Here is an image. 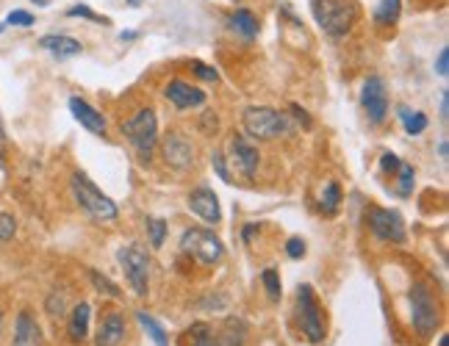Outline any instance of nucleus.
I'll use <instances>...</instances> for the list:
<instances>
[{"label":"nucleus","instance_id":"41","mask_svg":"<svg viewBox=\"0 0 449 346\" xmlns=\"http://www.w3.org/2000/svg\"><path fill=\"white\" fill-rule=\"evenodd\" d=\"M0 330H3V313H0Z\"/></svg>","mask_w":449,"mask_h":346},{"label":"nucleus","instance_id":"4","mask_svg":"<svg viewBox=\"0 0 449 346\" xmlns=\"http://www.w3.org/2000/svg\"><path fill=\"white\" fill-rule=\"evenodd\" d=\"M180 250L189 252V255H194V258H197L200 264H206V266H214L217 261H222L224 255L222 241H220L211 230H203V227L186 230V233L180 236Z\"/></svg>","mask_w":449,"mask_h":346},{"label":"nucleus","instance_id":"40","mask_svg":"<svg viewBox=\"0 0 449 346\" xmlns=\"http://www.w3.org/2000/svg\"><path fill=\"white\" fill-rule=\"evenodd\" d=\"M439 346H449V338H447V336H444V338H441V344H439Z\"/></svg>","mask_w":449,"mask_h":346},{"label":"nucleus","instance_id":"13","mask_svg":"<svg viewBox=\"0 0 449 346\" xmlns=\"http://www.w3.org/2000/svg\"><path fill=\"white\" fill-rule=\"evenodd\" d=\"M164 97H166L175 108H180V111L206 103L203 89H197V86H192V83H186V80H169L166 89H164Z\"/></svg>","mask_w":449,"mask_h":346},{"label":"nucleus","instance_id":"6","mask_svg":"<svg viewBox=\"0 0 449 346\" xmlns=\"http://www.w3.org/2000/svg\"><path fill=\"white\" fill-rule=\"evenodd\" d=\"M122 134L131 138V144L139 150L142 158L152 155V147H155V138H158V120H155V111L152 108H142L134 120H128L122 125Z\"/></svg>","mask_w":449,"mask_h":346},{"label":"nucleus","instance_id":"20","mask_svg":"<svg viewBox=\"0 0 449 346\" xmlns=\"http://www.w3.org/2000/svg\"><path fill=\"white\" fill-rule=\"evenodd\" d=\"M230 22H233V31H236V34H241L244 39H255V34H258V20H255V14H252L250 8H238Z\"/></svg>","mask_w":449,"mask_h":346},{"label":"nucleus","instance_id":"7","mask_svg":"<svg viewBox=\"0 0 449 346\" xmlns=\"http://www.w3.org/2000/svg\"><path fill=\"white\" fill-rule=\"evenodd\" d=\"M120 264H122V272L128 277L134 294H136V296H145V294H148V277H150L148 252H145L139 244H128L125 250H120Z\"/></svg>","mask_w":449,"mask_h":346},{"label":"nucleus","instance_id":"15","mask_svg":"<svg viewBox=\"0 0 449 346\" xmlns=\"http://www.w3.org/2000/svg\"><path fill=\"white\" fill-rule=\"evenodd\" d=\"M70 111H73V117L89 131V134H97V136H103L106 134V117L97 111V108H92L86 100H80V97H70Z\"/></svg>","mask_w":449,"mask_h":346},{"label":"nucleus","instance_id":"3","mask_svg":"<svg viewBox=\"0 0 449 346\" xmlns=\"http://www.w3.org/2000/svg\"><path fill=\"white\" fill-rule=\"evenodd\" d=\"M73 194L75 200H78V206L83 208L89 216H94V219H100V222H114L117 219V206H114V200H108L86 175H80V172H75L73 175Z\"/></svg>","mask_w":449,"mask_h":346},{"label":"nucleus","instance_id":"24","mask_svg":"<svg viewBox=\"0 0 449 346\" xmlns=\"http://www.w3.org/2000/svg\"><path fill=\"white\" fill-rule=\"evenodd\" d=\"M341 206V186L338 183H327L322 192V210L325 213H336Z\"/></svg>","mask_w":449,"mask_h":346},{"label":"nucleus","instance_id":"5","mask_svg":"<svg viewBox=\"0 0 449 346\" xmlns=\"http://www.w3.org/2000/svg\"><path fill=\"white\" fill-rule=\"evenodd\" d=\"M411 319H413V327L422 333V336H430L436 333L439 327V302L436 296L430 294V288L425 282H416L411 288Z\"/></svg>","mask_w":449,"mask_h":346},{"label":"nucleus","instance_id":"31","mask_svg":"<svg viewBox=\"0 0 449 346\" xmlns=\"http://www.w3.org/2000/svg\"><path fill=\"white\" fill-rule=\"evenodd\" d=\"M264 285H266V291H269V299H280V277L275 269H266L264 272Z\"/></svg>","mask_w":449,"mask_h":346},{"label":"nucleus","instance_id":"34","mask_svg":"<svg viewBox=\"0 0 449 346\" xmlns=\"http://www.w3.org/2000/svg\"><path fill=\"white\" fill-rule=\"evenodd\" d=\"M211 166L217 169V175L222 178L224 183H230V172H227V166H224V158H222V152H214L211 155Z\"/></svg>","mask_w":449,"mask_h":346},{"label":"nucleus","instance_id":"8","mask_svg":"<svg viewBox=\"0 0 449 346\" xmlns=\"http://www.w3.org/2000/svg\"><path fill=\"white\" fill-rule=\"evenodd\" d=\"M297 313H299V324H302V333L311 344H319L325 338V324H322V313H319V305L313 299V288L311 285H299L297 291Z\"/></svg>","mask_w":449,"mask_h":346},{"label":"nucleus","instance_id":"16","mask_svg":"<svg viewBox=\"0 0 449 346\" xmlns=\"http://www.w3.org/2000/svg\"><path fill=\"white\" fill-rule=\"evenodd\" d=\"M14 346H42V330L31 313H20L14 322Z\"/></svg>","mask_w":449,"mask_h":346},{"label":"nucleus","instance_id":"28","mask_svg":"<svg viewBox=\"0 0 449 346\" xmlns=\"http://www.w3.org/2000/svg\"><path fill=\"white\" fill-rule=\"evenodd\" d=\"M67 14H70V17H83V20H92V22H97V25H108V22H111L108 17H100V14H94L89 6H73Z\"/></svg>","mask_w":449,"mask_h":346},{"label":"nucleus","instance_id":"30","mask_svg":"<svg viewBox=\"0 0 449 346\" xmlns=\"http://www.w3.org/2000/svg\"><path fill=\"white\" fill-rule=\"evenodd\" d=\"M413 192V166L399 164V194H411Z\"/></svg>","mask_w":449,"mask_h":346},{"label":"nucleus","instance_id":"42","mask_svg":"<svg viewBox=\"0 0 449 346\" xmlns=\"http://www.w3.org/2000/svg\"><path fill=\"white\" fill-rule=\"evenodd\" d=\"M3 28H6V25H0V34H3Z\"/></svg>","mask_w":449,"mask_h":346},{"label":"nucleus","instance_id":"10","mask_svg":"<svg viewBox=\"0 0 449 346\" xmlns=\"http://www.w3.org/2000/svg\"><path fill=\"white\" fill-rule=\"evenodd\" d=\"M361 103H364V111L369 117L372 125H380L388 114V92H385V83L372 75L366 83H364V92H361Z\"/></svg>","mask_w":449,"mask_h":346},{"label":"nucleus","instance_id":"43","mask_svg":"<svg viewBox=\"0 0 449 346\" xmlns=\"http://www.w3.org/2000/svg\"><path fill=\"white\" fill-rule=\"evenodd\" d=\"M0 141H3V134H0Z\"/></svg>","mask_w":449,"mask_h":346},{"label":"nucleus","instance_id":"12","mask_svg":"<svg viewBox=\"0 0 449 346\" xmlns=\"http://www.w3.org/2000/svg\"><path fill=\"white\" fill-rule=\"evenodd\" d=\"M186 203L192 208V213H197L203 222H208V224H217V222H222V210H220V197L211 192V189H206V186H200V189H194V192H189V197H186Z\"/></svg>","mask_w":449,"mask_h":346},{"label":"nucleus","instance_id":"21","mask_svg":"<svg viewBox=\"0 0 449 346\" xmlns=\"http://www.w3.org/2000/svg\"><path fill=\"white\" fill-rule=\"evenodd\" d=\"M402 11V0H380L377 11H374V22L377 25H394L399 20Z\"/></svg>","mask_w":449,"mask_h":346},{"label":"nucleus","instance_id":"17","mask_svg":"<svg viewBox=\"0 0 449 346\" xmlns=\"http://www.w3.org/2000/svg\"><path fill=\"white\" fill-rule=\"evenodd\" d=\"M125 341V319L120 313H108L100 324L97 346H120Z\"/></svg>","mask_w":449,"mask_h":346},{"label":"nucleus","instance_id":"2","mask_svg":"<svg viewBox=\"0 0 449 346\" xmlns=\"http://www.w3.org/2000/svg\"><path fill=\"white\" fill-rule=\"evenodd\" d=\"M244 131L258 141H272L292 131V122L283 111L266 108V106H250L244 111Z\"/></svg>","mask_w":449,"mask_h":346},{"label":"nucleus","instance_id":"27","mask_svg":"<svg viewBox=\"0 0 449 346\" xmlns=\"http://www.w3.org/2000/svg\"><path fill=\"white\" fill-rule=\"evenodd\" d=\"M189 333H192V341H194L192 346H220V341L208 333V327H206V324H194Z\"/></svg>","mask_w":449,"mask_h":346},{"label":"nucleus","instance_id":"29","mask_svg":"<svg viewBox=\"0 0 449 346\" xmlns=\"http://www.w3.org/2000/svg\"><path fill=\"white\" fill-rule=\"evenodd\" d=\"M6 25H17V28H31L34 25V14L22 11V8H14L8 17H6Z\"/></svg>","mask_w":449,"mask_h":346},{"label":"nucleus","instance_id":"38","mask_svg":"<svg viewBox=\"0 0 449 346\" xmlns=\"http://www.w3.org/2000/svg\"><path fill=\"white\" fill-rule=\"evenodd\" d=\"M441 120H444V122L449 120V92L447 89L441 92Z\"/></svg>","mask_w":449,"mask_h":346},{"label":"nucleus","instance_id":"39","mask_svg":"<svg viewBox=\"0 0 449 346\" xmlns=\"http://www.w3.org/2000/svg\"><path fill=\"white\" fill-rule=\"evenodd\" d=\"M447 152H449V144H447V138H444V141L439 144V155H441V158L447 161Z\"/></svg>","mask_w":449,"mask_h":346},{"label":"nucleus","instance_id":"18","mask_svg":"<svg viewBox=\"0 0 449 346\" xmlns=\"http://www.w3.org/2000/svg\"><path fill=\"white\" fill-rule=\"evenodd\" d=\"M39 45H42L48 53H53L56 59H73V56L80 53V42L73 39V36H62V34L42 36V39H39Z\"/></svg>","mask_w":449,"mask_h":346},{"label":"nucleus","instance_id":"22","mask_svg":"<svg viewBox=\"0 0 449 346\" xmlns=\"http://www.w3.org/2000/svg\"><path fill=\"white\" fill-rule=\"evenodd\" d=\"M136 319H139V324L145 327V333H148L150 338L155 341V346H169V338H166V333H164V327L152 319V316H148L145 310H136Z\"/></svg>","mask_w":449,"mask_h":346},{"label":"nucleus","instance_id":"33","mask_svg":"<svg viewBox=\"0 0 449 346\" xmlns=\"http://www.w3.org/2000/svg\"><path fill=\"white\" fill-rule=\"evenodd\" d=\"M192 69H194V72H197L203 80H211V83H217V80H220V72H217L214 67H208V64H203V62H194V64H192Z\"/></svg>","mask_w":449,"mask_h":346},{"label":"nucleus","instance_id":"25","mask_svg":"<svg viewBox=\"0 0 449 346\" xmlns=\"http://www.w3.org/2000/svg\"><path fill=\"white\" fill-rule=\"evenodd\" d=\"M89 280H92L94 291H100V294H106V296H120V294H122V291L117 288V282H114V280H108V277L100 275V272H94V269H89Z\"/></svg>","mask_w":449,"mask_h":346},{"label":"nucleus","instance_id":"35","mask_svg":"<svg viewBox=\"0 0 449 346\" xmlns=\"http://www.w3.org/2000/svg\"><path fill=\"white\" fill-rule=\"evenodd\" d=\"M286 252H289V258H302L305 255V241L302 238H289V244H286Z\"/></svg>","mask_w":449,"mask_h":346},{"label":"nucleus","instance_id":"32","mask_svg":"<svg viewBox=\"0 0 449 346\" xmlns=\"http://www.w3.org/2000/svg\"><path fill=\"white\" fill-rule=\"evenodd\" d=\"M17 224H14V216L11 213H0V241H8L14 236Z\"/></svg>","mask_w":449,"mask_h":346},{"label":"nucleus","instance_id":"23","mask_svg":"<svg viewBox=\"0 0 449 346\" xmlns=\"http://www.w3.org/2000/svg\"><path fill=\"white\" fill-rule=\"evenodd\" d=\"M399 120L405 122V131H408L411 136H419V134L427 128V117L419 114V111H411V108H405V106H399Z\"/></svg>","mask_w":449,"mask_h":346},{"label":"nucleus","instance_id":"9","mask_svg":"<svg viewBox=\"0 0 449 346\" xmlns=\"http://www.w3.org/2000/svg\"><path fill=\"white\" fill-rule=\"evenodd\" d=\"M369 227L380 241H394V244L405 241V222L391 208H372L369 210Z\"/></svg>","mask_w":449,"mask_h":346},{"label":"nucleus","instance_id":"37","mask_svg":"<svg viewBox=\"0 0 449 346\" xmlns=\"http://www.w3.org/2000/svg\"><path fill=\"white\" fill-rule=\"evenodd\" d=\"M399 164H402V161H399L394 152H385V155L380 158V169H383V172H388V169H399Z\"/></svg>","mask_w":449,"mask_h":346},{"label":"nucleus","instance_id":"36","mask_svg":"<svg viewBox=\"0 0 449 346\" xmlns=\"http://www.w3.org/2000/svg\"><path fill=\"white\" fill-rule=\"evenodd\" d=\"M436 72H439L441 78H447V75H449V48H441V53H439V62H436Z\"/></svg>","mask_w":449,"mask_h":346},{"label":"nucleus","instance_id":"1","mask_svg":"<svg viewBox=\"0 0 449 346\" xmlns=\"http://www.w3.org/2000/svg\"><path fill=\"white\" fill-rule=\"evenodd\" d=\"M311 11H313V20L319 22V28L333 39L347 36L361 14L355 0H313Z\"/></svg>","mask_w":449,"mask_h":346},{"label":"nucleus","instance_id":"11","mask_svg":"<svg viewBox=\"0 0 449 346\" xmlns=\"http://www.w3.org/2000/svg\"><path fill=\"white\" fill-rule=\"evenodd\" d=\"M164 161H166L169 166H175V169H189L192 161H194V147H192V141L183 136V134L172 131L169 136L164 138Z\"/></svg>","mask_w":449,"mask_h":346},{"label":"nucleus","instance_id":"26","mask_svg":"<svg viewBox=\"0 0 449 346\" xmlns=\"http://www.w3.org/2000/svg\"><path fill=\"white\" fill-rule=\"evenodd\" d=\"M148 230H150V247H152V250H161V247H164V238H166V222H164V219H150Z\"/></svg>","mask_w":449,"mask_h":346},{"label":"nucleus","instance_id":"14","mask_svg":"<svg viewBox=\"0 0 449 346\" xmlns=\"http://www.w3.org/2000/svg\"><path fill=\"white\" fill-rule=\"evenodd\" d=\"M230 158L236 164V169L244 175V178H252L255 169H258V150L252 144H247L241 136H233L230 138Z\"/></svg>","mask_w":449,"mask_h":346},{"label":"nucleus","instance_id":"19","mask_svg":"<svg viewBox=\"0 0 449 346\" xmlns=\"http://www.w3.org/2000/svg\"><path fill=\"white\" fill-rule=\"evenodd\" d=\"M89 319H92V308H89L86 302L75 305L73 319H70V338H73V341H86V336H89Z\"/></svg>","mask_w":449,"mask_h":346}]
</instances>
